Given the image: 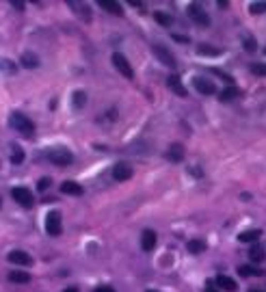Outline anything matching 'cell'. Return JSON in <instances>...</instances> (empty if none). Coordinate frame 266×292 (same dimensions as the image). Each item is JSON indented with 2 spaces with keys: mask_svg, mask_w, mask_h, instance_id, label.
<instances>
[{
  "mask_svg": "<svg viewBox=\"0 0 266 292\" xmlns=\"http://www.w3.org/2000/svg\"><path fill=\"white\" fill-rule=\"evenodd\" d=\"M9 126L16 130V132L24 134V137H32V134H35V123L22 113H11V117H9Z\"/></svg>",
  "mask_w": 266,
  "mask_h": 292,
  "instance_id": "6da1fadb",
  "label": "cell"
},
{
  "mask_svg": "<svg viewBox=\"0 0 266 292\" xmlns=\"http://www.w3.org/2000/svg\"><path fill=\"white\" fill-rule=\"evenodd\" d=\"M186 15H188L197 26H210V15L199 2H190L188 7H186Z\"/></svg>",
  "mask_w": 266,
  "mask_h": 292,
  "instance_id": "7a4b0ae2",
  "label": "cell"
},
{
  "mask_svg": "<svg viewBox=\"0 0 266 292\" xmlns=\"http://www.w3.org/2000/svg\"><path fill=\"white\" fill-rule=\"evenodd\" d=\"M110 61H113L115 69H117V72H119L124 78H134V69H132V65H130L128 59H125V54H121V52H113Z\"/></svg>",
  "mask_w": 266,
  "mask_h": 292,
  "instance_id": "3957f363",
  "label": "cell"
},
{
  "mask_svg": "<svg viewBox=\"0 0 266 292\" xmlns=\"http://www.w3.org/2000/svg\"><path fill=\"white\" fill-rule=\"evenodd\" d=\"M46 231L50 236H61L63 231V221H61V212L59 210H50L46 215Z\"/></svg>",
  "mask_w": 266,
  "mask_h": 292,
  "instance_id": "277c9868",
  "label": "cell"
},
{
  "mask_svg": "<svg viewBox=\"0 0 266 292\" xmlns=\"http://www.w3.org/2000/svg\"><path fill=\"white\" fill-rule=\"evenodd\" d=\"M46 158L52 162V165H57V167H67V165H72V162H74V156H72V152H69V150H50L48 154H46Z\"/></svg>",
  "mask_w": 266,
  "mask_h": 292,
  "instance_id": "5b68a950",
  "label": "cell"
},
{
  "mask_svg": "<svg viewBox=\"0 0 266 292\" xmlns=\"http://www.w3.org/2000/svg\"><path fill=\"white\" fill-rule=\"evenodd\" d=\"M11 197L16 199V203H20L22 208H32V203H35V197H32V193L26 186L11 188Z\"/></svg>",
  "mask_w": 266,
  "mask_h": 292,
  "instance_id": "8992f818",
  "label": "cell"
},
{
  "mask_svg": "<svg viewBox=\"0 0 266 292\" xmlns=\"http://www.w3.org/2000/svg\"><path fill=\"white\" fill-rule=\"evenodd\" d=\"M132 173H134V169H132V165L130 162H117V165L113 167V178L117 180V182H125V180H130L132 178Z\"/></svg>",
  "mask_w": 266,
  "mask_h": 292,
  "instance_id": "52a82bcc",
  "label": "cell"
},
{
  "mask_svg": "<svg viewBox=\"0 0 266 292\" xmlns=\"http://www.w3.org/2000/svg\"><path fill=\"white\" fill-rule=\"evenodd\" d=\"M193 87L202 95H214V93H217V85H214V82H210L208 78H202V76H195L193 78Z\"/></svg>",
  "mask_w": 266,
  "mask_h": 292,
  "instance_id": "ba28073f",
  "label": "cell"
},
{
  "mask_svg": "<svg viewBox=\"0 0 266 292\" xmlns=\"http://www.w3.org/2000/svg\"><path fill=\"white\" fill-rule=\"evenodd\" d=\"M154 54H156V57H158V61H160V63H165L167 67H171V69H175V67H177L175 57H173V54H171L167 48H162V46H158V44L154 46Z\"/></svg>",
  "mask_w": 266,
  "mask_h": 292,
  "instance_id": "9c48e42d",
  "label": "cell"
},
{
  "mask_svg": "<svg viewBox=\"0 0 266 292\" xmlns=\"http://www.w3.org/2000/svg\"><path fill=\"white\" fill-rule=\"evenodd\" d=\"M167 87H169V89L173 91L175 95H180V97L188 95V91H186V87L182 85V80H180V76H177V74H171V76L167 78Z\"/></svg>",
  "mask_w": 266,
  "mask_h": 292,
  "instance_id": "30bf717a",
  "label": "cell"
},
{
  "mask_svg": "<svg viewBox=\"0 0 266 292\" xmlns=\"http://www.w3.org/2000/svg\"><path fill=\"white\" fill-rule=\"evenodd\" d=\"M7 258H9V262H13V264H20V266H31V264H32V258H31L26 251H20V249H16V251H11Z\"/></svg>",
  "mask_w": 266,
  "mask_h": 292,
  "instance_id": "8fae6325",
  "label": "cell"
},
{
  "mask_svg": "<svg viewBox=\"0 0 266 292\" xmlns=\"http://www.w3.org/2000/svg\"><path fill=\"white\" fill-rule=\"evenodd\" d=\"M156 240H158L156 231H154V230H145L141 234V249H143V251H152V249L156 247Z\"/></svg>",
  "mask_w": 266,
  "mask_h": 292,
  "instance_id": "7c38bea8",
  "label": "cell"
},
{
  "mask_svg": "<svg viewBox=\"0 0 266 292\" xmlns=\"http://www.w3.org/2000/svg\"><path fill=\"white\" fill-rule=\"evenodd\" d=\"M217 286H219V290H227V292L238 290L236 279H232V277H227V275H217Z\"/></svg>",
  "mask_w": 266,
  "mask_h": 292,
  "instance_id": "4fadbf2b",
  "label": "cell"
},
{
  "mask_svg": "<svg viewBox=\"0 0 266 292\" xmlns=\"http://www.w3.org/2000/svg\"><path fill=\"white\" fill-rule=\"evenodd\" d=\"M20 63H22V67H26V69H37L41 65L39 57H37L35 52H24L20 59Z\"/></svg>",
  "mask_w": 266,
  "mask_h": 292,
  "instance_id": "5bb4252c",
  "label": "cell"
},
{
  "mask_svg": "<svg viewBox=\"0 0 266 292\" xmlns=\"http://www.w3.org/2000/svg\"><path fill=\"white\" fill-rule=\"evenodd\" d=\"M61 193H65V195H74V197H78V195H82L85 191H82V186L78 182H63L61 184Z\"/></svg>",
  "mask_w": 266,
  "mask_h": 292,
  "instance_id": "9a60e30c",
  "label": "cell"
},
{
  "mask_svg": "<svg viewBox=\"0 0 266 292\" xmlns=\"http://www.w3.org/2000/svg\"><path fill=\"white\" fill-rule=\"evenodd\" d=\"M100 9H104V11L113 13V15H124V9H121L119 2H113V0H100Z\"/></svg>",
  "mask_w": 266,
  "mask_h": 292,
  "instance_id": "2e32d148",
  "label": "cell"
},
{
  "mask_svg": "<svg viewBox=\"0 0 266 292\" xmlns=\"http://www.w3.org/2000/svg\"><path fill=\"white\" fill-rule=\"evenodd\" d=\"M197 54H199V57H221L223 50L221 48H214V46H208V44H202L197 48Z\"/></svg>",
  "mask_w": 266,
  "mask_h": 292,
  "instance_id": "e0dca14e",
  "label": "cell"
},
{
  "mask_svg": "<svg viewBox=\"0 0 266 292\" xmlns=\"http://www.w3.org/2000/svg\"><path fill=\"white\" fill-rule=\"evenodd\" d=\"M206 247L208 245L203 243L202 238H190L188 243H186V249H188L190 253H202V251H206Z\"/></svg>",
  "mask_w": 266,
  "mask_h": 292,
  "instance_id": "ac0fdd59",
  "label": "cell"
},
{
  "mask_svg": "<svg viewBox=\"0 0 266 292\" xmlns=\"http://www.w3.org/2000/svg\"><path fill=\"white\" fill-rule=\"evenodd\" d=\"M9 281H13V284H29V281H31V273L11 271V273H9Z\"/></svg>",
  "mask_w": 266,
  "mask_h": 292,
  "instance_id": "d6986e66",
  "label": "cell"
},
{
  "mask_svg": "<svg viewBox=\"0 0 266 292\" xmlns=\"http://www.w3.org/2000/svg\"><path fill=\"white\" fill-rule=\"evenodd\" d=\"M260 236H262L260 230H247V231H242V234L238 236V240H240V243H255Z\"/></svg>",
  "mask_w": 266,
  "mask_h": 292,
  "instance_id": "ffe728a7",
  "label": "cell"
},
{
  "mask_svg": "<svg viewBox=\"0 0 266 292\" xmlns=\"http://www.w3.org/2000/svg\"><path fill=\"white\" fill-rule=\"evenodd\" d=\"M238 97V89L236 87H225L223 91H219V100L221 102H232Z\"/></svg>",
  "mask_w": 266,
  "mask_h": 292,
  "instance_id": "44dd1931",
  "label": "cell"
},
{
  "mask_svg": "<svg viewBox=\"0 0 266 292\" xmlns=\"http://www.w3.org/2000/svg\"><path fill=\"white\" fill-rule=\"evenodd\" d=\"M167 158H169L171 162H180V160H184V150H182V145H175L171 147V152H167Z\"/></svg>",
  "mask_w": 266,
  "mask_h": 292,
  "instance_id": "7402d4cb",
  "label": "cell"
},
{
  "mask_svg": "<svg viewBox=\"0 0 266 292\" xmlns=\"http://www.w3.org/2000/svg\"><path fill=\"white\" fill-rule=\"evenodd\" d=\"M154 20H156L160 26H171V24H173V17H171L169 13H165V11H154Z\"/></svg>",
  "mask_w": 266,
  "mask_h": 292,
  "instance_id": "603a6c76",
  "label": "cell"
},
{
  "mask_svg": "<svg viewBox=\"0 0 266 292\" xmlns=\"http://www.w3.org/2000/svg\"><path fill=\"white\" fill-rule=\"evenodd\" d=\"M238 273H240L242 277H260L262 275V271H260V268H255V266H251V264H245V266H240L238 268Z\"/></svg>",
  "mask_w": 266,
  "mask_h": 292,
  "instance_id": "cb8c5ba5",
  "label": "cell"
},
{
  "mask_svg": "<svg viewBox=\"0 0 266 292\" xmlns=\"http://www.w3.org/2000/svg\"><path fill=\"white\" fill-rule=\"evenodd\" d=\"M0 72H4V74H17V65L13 63V61H9V59H0Z\"/></svg>",
  "mask_w": 266,
  "mask_h": 292,
  "instance_id": "d4e9b609",
  "label": "cell"
},
{
  "mask_svg": "<svg viewBox=\"0 0 266 292\" xmlns=\"http://www.w3.org/2000/svg\"><path fill=\"white\" fill-rule=\"evenodd\" d=\"M242 48H245L247 52H255V50H258V41H255V37H251V35L242 37Z\"/></svg>",
  "mask_w": 266,
  "mask_h": 292,
  "instance_id": "484cf974",
  "label": "cell"
},
{
  "mask_svg": "<svg viewBox=\"0 0 266 292\" xmlns=\"http://www.w3.org/2000/svg\"><path fill=\"white\" fill-rule=\"evenodd\" d=\"M249 258L253 260V262H262V260H264V249L260 247V245L251 247V249H249Z\"/></svg>",
  "mask_w": 266,
  "mask_h": 292,
  "instance_id": "4316f807",
  "label": "cell"
},
{
  "mask_svg": "<svg viewBox=\"0 0 266 292\" xmlns=\"http://www.w3.org/2000/svg\"><path fill=\"white\" fill-rule=\"evenodd\" d=\"M87 104V93L85 91H76L74 93V108H82Z\"/></svg>",
  "mask_w": 266,
  "mask_h": 292,
  "instance_id": "83f0119b",
  "label": "cell"
},
{
  "mask_svg": "<svg viewBox=\"0 0 266 292\" xmlns=\"http://www.w3.org/2000/svg\"><path fill=\"white\" fill-rule=\"evenodd\" d=\"M249 11H251V15H262V13L266 11V4L264 2H251Z\"/></svg>",
  "mask_w": 266,
  "mask_h": 292,
  "instance_id": "f1b7e54d",
  "label": "cell"
},
{
  "mask_svg": "<svg viewBox=\"0 0 266 292\" xmlns=\"http://www.w3.org/2000/svg\"><path fill=\"white\" fill-rule=\"evenodd\" d=\"M11 162H13V165H22V162H24V152H22L20 147H16V150H13Z\"/></svg>",
  "mask_w": 266,
  "mask_h": 292,
  "instance_id": "f546056e",
  "label": "cell"
},
{
  "mask_svg": "<svg viewBox=\"0 0 266 292\" xmlns=\"http://www.w3.org/2000/svg\"><path fill=\"white\" fill-rule=\"evenodd\" d=\"M50 184H52V180H50V178H41L39 182H37V191H39V193L48 191V188H50Z\"/></svg>",
  "mask_w": 266,
  "mask_h": 292,
  "instance_id": "4dcf8cb0",
  "label": "cell"
},
{
  "mask_svg": "<svg viewBox=\"0 0 266 292\" xmlns=\"http://www.w3.org/2000/svg\"><path fill=\"white\" fill-rule=\"evenodd\" d=\"M210 72H212V74H217V76H219V78H223V80H225V82H234V78H232V76H227V74H225V72H221V69H214V67H210Z\"/></svg>",
  "mask_w": 266,
  "mask_h": 292,
  "instance_id": "1f68e13d",
  "label": "cell"
},
{
  "mask_svg": "<svg viewBox=\"0 0 266 292\" xmlns=\"http://www.w3.org/2000/svg\"><path fill=\"white\" fill-rule=\"evenodd\" d=\"M69 7L76 9V11H82V13H85V15L89 17V9H87V4H82V2H69Z\"/></svg>",
  "mask_w": 266,
  "mask_h": 292,
  "instance_id": "d6a6232c",
  "label": "cell"
},
{
  "mask_svg": "<svg viewBox=\"0 0 266 292\" xmlns=\"http://www.w3.org/2000/svg\"><path fill=\"white\" fill-rule=\"evenodd\" d=\"M251 72H253L255 76H264V65L262 63H253V65H251Z\"/></svg>",
  "mask_w": 266,
  "mask_h": 292,
  "instance_id": "836d02e7",
  "label": "cell"
},
{
  "mask_svg": "<svg viewBox=\"0 0 266 292\" xmlns=\"http://www.w3.org/2000/svg\"><path fill=\"white\" fill-rule=\"evenodd\" d=\"M190 175H195V178H202L203 171H199V167H190Z\"/></svg>",
  "mask_w": 266,
  "mask_h": 292,
  "instance_id": "e575fe53",
  "label": "cell"
},
{
  "mask_svg": "<svg viewBox=\"0 0 266 292\" xmlns=\"http://www.w3.org/2000/svg\"><path fill=\"white\" fill-rule=\"evenodd\" d=\"M93 292H115V288H110V286H97Z\"/></svg>",
  "mask_w": 266,
  "mask_h": 292,
  "instance_id": "d590c367",
  "label": "cell"
},
{
  "mask_svg": "<svg viewBox=\"0 0 266 292\" xmlns=\"http://www.w3.org/2000/svg\"><path fill=\"white\" fill-rule=\"evenodd\" d=\"M173 39H175V41H180V44H188V41H190L186 35H173Z\"/></svg>",
  "mask_w": 266,
  "mask_h": 292,
  "instance_id": "8d00e7d4",
  "label": "cell"
},
{
  "mask_svg": "<svg viewBox=\"0 0 266 292\" xmlns=\"http://www.w3.org/2000/svg\"><path fill=\"white\" fill-rule=\"evenodd\" d=\"M11 7H16L17 11H24V2H17V0H16V2H11Z\"/></svg>",
  "mask_w": 266,
  "mask_h": 292,
  "instance_id": "74e56055",
  "label": "cell"
},
{
  "mask_svg": "<svg viewBox=\"0 0 266 292\" xmlns=\"http://www.w3.org/2000/svg\"><path fill=\"white\" fill-rule=\"evenodd\" d=\"M63 292H78V288H76V286H69V288H65Z\"/></svg>",
  "mask_w": 266,
  "mask_h": 292,
  "instance_id": "f35d334b",
  "label": "cell"
},
{
  "mask_svg": "<svg viewBox=\"0 0 266 292\" xmlns=\"http://www.w3.org/2000/svg\"><path fill=\"white\" fill-rule=\"evenodd\" d=\"M206 292H221V290H212V288H208Z\"/></svg>",
  "mask_w": 266,
  "mask_h": 292,
  "instance_id": "ab89813d",
  "label": "cell"
},
{
  "mask_svg": "<svg viewBox=\"0 0 266 292\" xmlns=\"http://www.w3.org/2000/svg\"><path fill=\"white\" fill-rule=\"evenodd\" d=\"M251 292H264V290H251Z\"/></svg>",
  "mask_w": 266,
  "mask_h": 292,
  "instance_id": "60d3db41",
  "label": "cell"
},
{
  "mask_svg": "<svg viewBox=\"0 0 266 292\" xmlns=\"http://www.w3.org/2000/svg\"><path fill=\"white\" fill-rule=\"evenodd\" d=\"M147 292H156V290H147Z\"/></svg>",
  "mask_w": 266,
  "mask_h": 292,
  "instance_id": "b9f144b4",
  "label": "cell"
}]
</instances>
